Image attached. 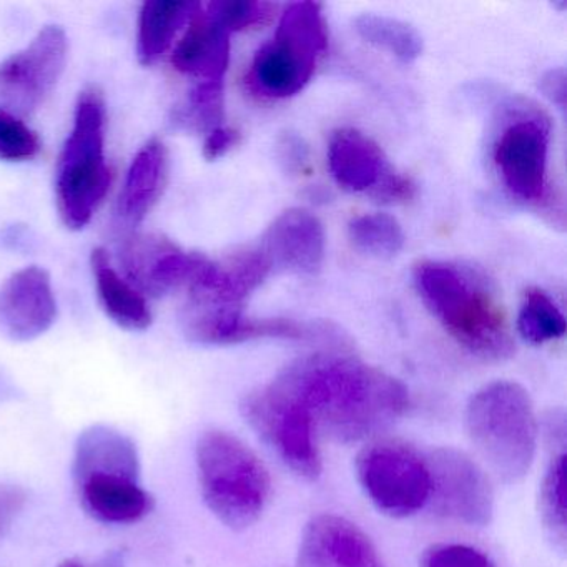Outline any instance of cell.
Wrapping results in <instances>:
<instances>
[{
	"mask_svg": "<svg viewBox=\"0 0 567 567\" xmlns=\"http://www.w3.org/2000/svg\"><path fill=\"white\" fill-rule=\"evenodd\" d=\"M121 264L142 295L158 298L190 287L208 258L182 250L164 235L131 234L122 244Z\"/></svg>",
	"mask_w": 567,
	"mask_h": 567,
	"instance_id": "obj_11",
	"label": "cell"
},
{
	"mask_svg": "<svg viewBox=\"0 0 567 567\" xmlns=\"http://www.w3.org/2000/svg\"><path fill=\"white\" fill-rule=\"evenodd\" d=\"M82 507L105 524H132L152 509L151 494L141 477L122 473H92L74 480Z\"/></svg>",
	"mask_w": 567,
	"mask_h": 567,
	"instance_id": "obj_17",
	"label": "cell"
},
{
	"mask_svg": "<svg viewBox=\"0 0 567 567\" xmlns=\"http://www.w3.org/2000/svg\"><path fill=\"white\" fill-rule=\"evenodd\" d=\"M274 11H277V6L254 0H218L210 2L205 9V12L230 34L251 25L264 24L274 16Z\"/></svg>",
	"mask_w": 567,
	"mask_h": 567,
	"instance_id": "obj_29",
	"label": "cell"
},
{
	"mask_svg": "<svg viewBox=\"0 0 567 567\" xmlns=\"http://www.w3.org/2000/svg\"><path fill=\"white\" fill-rule=\"evenodd\" d=\"M58 567H91L87 564L82 563V560L78 559H68L64 563L59 564Z\"/></svg>",
	"mask_w": 567,
	"mask_h": 567,
	"instance_id": "obj_38",
	"label": "cell"
},
{
	"mask_svg": "<svg viewBox=\"0 0 567 567\" xmlns=\"http://www.w3.org/2000/svg\"><path fill=\"white\" fill-rule=\"evenodd\" d=\"M41 151V138L22 118L0 111V161H32Z\"/></svg>",
	"mask_w": 567,
	"mask_h": 567,
	"instance_id": "obj_30",
	"label": "cell"
},
{
	"mask_svg": "<svg viewBox=\"0 0 567 567\" xmlns=\"http://www.w3.org/2000/svg\"><path fill=\"white\" fill-rule=\"evenodd\" d=\"M172 125L177 131L207 132L221 127L224 122V81L198 82L187 101L174 109Z\"/></svg>",
	"mask_w": 567,
	"mask_h": 567,
	"instance_id": "obj_24",
	"label": "cell"
},
{
	"mask_svg": "<svg viewBox=\"0 0 567 567\" xmlns=\"http://www.w3.org/2000/svg\"><path fill=\"white\" fill-rule=\"evenodd\" d=\"M328 48L327 24L317 2H295L281 16L270 42L251 61L247 87L264 99L298 94L313 78Z\"/></svg>",
	"mask_w": 567,
	"mask_h": 567,
	"instance_id": "obj_6",
	"label": "cell"
},
{
	"mask_svg": "<svg viewBox=\"0 0 567 567\" xmlns=\"http://www.w3.org/2000/svg\"><path fill=\"white\" fill-rule=\"evenodd\" d=\"M240 142V134L235 128L221 127L215 128L205 138L204 157L207 161H217V158L227 155L235 145Z\"/></svg>",
	"mask_w": 567,
	"mask_h": 567,
	"instance_id": "obj_34",
	"label": "cell"
},
{
	"mask_svg": "<svg viewBox=\"0 0 567 567\" xmlns=\"http://www.w3.org/2000/svg\"><path fill=\"white\" fill-rule=\"evenodd\" d=\"M357 476L371 503L391 517H410L430 503L426 460L400 441H378L357 457Z\"/></svg>",
	"mask_w": 567,
	"mask_h": 567,
	"instance_id": "obj_7",
	"label": "cell"
},
{
	"mask_svg": "<svg viewBox=\"0 0 567 567\" xmlns=\"http://www.w3.org/2000/svg\"><path fill=\"white\" fill-rule=\"evenodd\" d=\"M420 567H494V564L476 547L436 544L424 550Z\"/></svg>",
	"mask_w": 567,
	"mask_h": 567,
	"instance_id": "obj_31",
	"label": "cell"
},
{
	"mask_svg": "<svg viewBox=\"0 0 567 567\" xmlns=\"http://www.w3.org/2000/svg\"><path fill=\"white\" fill-rule=\"evenodd\" d=\"M271 383L338 443L380 433L410 406V393L400 380L341 350L300 358Z\"/></svg>",
	"mask_w": 567,
	"mask_h": 567,
	"instance_id": "obj_1",
	"label": "cell"
},
{
	"mask_svg": "<svg viewBox=\"0 0 567 567\" xmlns=\"http://www.w3.org/2000/svg\"><path fill=\"white\" fill-rule=\"evenodd\" d=\"M540 91L557 107H566V71L564 69H554L543 75L539 84Z\"/></svg>",
	"mask_w": 567,
	"mask_h": 567,
	"instance_id": "obj_35",
	"label": "cell"
},
{
	"mask_svg": "<svg viewBox=\"0 0 567 567\" xmlns=\"http://www.w3.org/2000/svg\"><path fill=\"white\" fill-rule=\"evenodd\" d=\"M200 8L198 2H145L138 18L137 55L141 64L154 65L168 51L178 31L195 18Z\"/></svg>",
	"mask_w": 567,
	"mask_h": 567,
	"instance_id": "obj_23",
	"label": "cell"
},
{
	"mask_svg": "<svg viewBox=\"0 0 567 567\" xmlns=\"http://www.w3.org/2000/svg\"><path fill=\"white\" fill-rule=\"evenodd\" d=\"M421 300L444 330L483 360H506L514 353L506 315L476 271L446 261L414 265Z\"/></svg>",
	"mask_w": 567,
	"mask_h": 567,
	"instance_id": "obj_2",
	"label": "cell"
},
{
	"mask_svg": "<svg viewBox=\"0 0 567 567\" xmlns=\"http://www.w3.org/2000/svg\"><path fill=\"white\" fill-rule=\"evenodd\" d=\"M69 42L64 29L45 25L28 48L0 64V111L24 118L34 114L58 87Z\"/></svg>",
	"mask_w": 567,
	"mask_h": 567,
	"instance_id": "obj_9",
	"label": "cell"
},
{
	"mask_svg": "<svg viewBox=\"0 0 567 567\" xmlns=\"http://www.w3.org/2000/svg\"><path fill=\"white\" fill-rule=\"evenodd\" d=\"M105 102L97 87L85 89L75 105L74 127L55 171V202L65 227L82 230L112 184L105 162Z\"/></svg>",
	"mask_w": 567,
	"mask_h": 567,
	"instance_id": "obj_5",
	"label": "cell"
},
{
	"mask_svg": "<svg viewBox=\"0 0 567 567\" xmlns=\"http://www.w3.org/2000/svg\"><path fill=\"white\" fill-rule=\"evenodd\" d=\"M431 496L437 513L467 526H486L493 519L494 494L476 461L456 447H440L426 460Z\"/></svg>",
	"mask_w": 567,
	"mask_h": 567,
	"instance_id": "obj_10",
	"label": "cell"
},
{
	"mask_svg": "<svg viewBox=\"0 0 567 567\" xmlns=\"http://www.w3.org/2000/svg\"><path fill=\"white\" fill-rule=\"evenodd\" d=\"M58 318V301L51 275L44 268L16 271L0 287V333L28 343L51 330Z\"/></svg>",
	"mask_w": 567,
	"mask_h": 567,
	"instance_id": "obj_13",
	"label": "cell"
},
{
	"mask_svg": "<svg viewBox=\"0 0 567 567\" xmlns=\"http://www.w3.org/2000/svg\"><path fill=\"white\" fill-rule=\"evenodd\" d=\"M298 567H384L370 537L337 514H318L305 527Z\"/></svg>",
	"mask_w": 567,
	"mask_h": 567,
	"instance_id": "obj_14",
	"label": "cell"
},
{
	"mask_svg": "<svg viewBox=\"0 0 567 567\" xmlns=\"http://www.w3.org/2000/svg\"><path fill=\"white\" fill-rule=\"evenodd\" d=\"M270 271V261L260 248L237 251L221 261L208 260L197 280L187 288L188 303L241 308Z\"/></svg>",
	"mask_w": 567,
	"mask_h": 567,
	"instance_id": "obj_15",
	"label": "cell"
},
{
	"mask_svg": "<svg viewBox=\"0 0 567 567\" xmlns=\"http://www.w3.org/2000/svg\"><path fill=\"white\" fill-rule=\"evenodd\" d=\"M168 178V154L164 142L151 138L132 161L124 190L117 202V227L124 230L141 225L161 200Z\"/></svg>",
	"mask_w": 567,
	"mask_h": 567,
	"instance_id": "obj_18",
	"label": "cell"
},
{
	"mask_svg": "<svg viewBox=\"0 0 567 567\" xmlns=\"http://www.w3.org/2000/svg\"><path fill=\"white\" fill-rule=\"evenodd\" d=\"M202 496L215 517L230 529L254 526L271 494V477L260 457L227 431H205L197 443Z\"/></svg>",
	"mask_w": 567,
	"mask_h": 567,
	"instance_id": "obj_4",
	"label": "cell"
},
{
	"mask_svg": "<svg viewBox=\"0 0 567 567\" xmlns=\"http://www.w3.org/2000/svg\"><path fill=\"white\" fill-rule=\"evenodd\" d=\"M358 250L377 258H391L404 247V234L396 218L386 214H368L354 218L348 228Z\"/></svg>",
	"mask_w": 567,
	"mask_h": 567,
	"instance_id": "obj_27",
	"label": "cell"
},
{
	"mask_svg": "<svg viewBox=\"0 0 567 567\" xmlns=\"http://www.w3.org/2000/svg\"><path fill=\"white\" fill-rule=\"evenodd\" d=\"M34 244L29 228L21 227V225H12L8 230L0 234V247L8 248V250H31V245Z\"/></svg>",
	"mask_w": 567,
	"mask_h": 567,
	"instance_id": "obj_36",
	"label": "cell"
},
{
	"mask_svg": "<svg viewBox=\"0 0 567 567\" xmlns=\"http://www.w3.org/2000/svg\"><path fill=\"white\" fill-rule=\"evenodd\" d=\"M230 61V32L207 12L200 11L188 22L187 32L172 54L175 71L188 78L224 81Z\"/></svg>",
	"mask_w": 567,
	"mask_h": 567,
	"instance_id": "obj_19",
	"label": "cell"
},
{
	"mask_svg": "<svg viewBox=\"0 0 567 567\" xmlns=\"http://www.w3.org/2000/svg\"><path fill=\"white\" fill-rule=\"evenodd\" d=\"M245 421L303 480L320 477L321 454L310 414L274 383L251 391L241 401Z\"/></svg>",
	"mask_w": 567,
	"mask_h": 567,
	"instance_id": "obj_8",
	"label": "cell"
},
{
	"mask_svg": "<svg viewBox=\"0 0 567 567\" xmlns=\"http://www.w3.org/2000/svg\"><path fill=\"white\" fill-rule=\"evenodd\" d=\"M549 128L540 118L520 117L504 128L494 147V162L507 190L523 202L546 194Z\"/></svg>",
	"mask_w": 567,
	"mask_h": 567,
	"instance_id": "obj_12",
	"label": "cell"
},
{
	"mask_svg": "<svg viewBox=\"0 0 567 567\" xmlns=\"http://www.w3.org/2000/svg\"><path fill=\"white\" fill-rule=\"evenodd\" d=\"M75 477L92 473H124L141 477V457L131 437L105 424L87 427L75 443Z\"/></svg>",
	"mask_w": 567,
	"mask_h": 567,
	"instance_id": "obj_21",
	"label": "cell"
},
{
	"mask_svg": "<svg viewBox=\"0 0 567 567\" xmlns=\"http://www.w3.org/2000/svg\"><path fill=\"white\" fill-rule=\"evenodd\" d=\"M280 147L281 161L288 165V168L301 167V164L307 161V148L297 137L285 138Z\"/></svg>",
	"mask_w": 567,
	"mask_h": 567,
	"instance_id": "obj_37",
	"label": "cell"
},
{
	"mask_svg": "<svg viewBox=\"0 0 567 567\" xmlns=\"http://www.w3.org/2000/svg\"><path fill=\"white\" fill-rule=\"evenodd\" d=\"M358 34L403 62L416 61L423 51V39L406 22L386 16L363 14L354 21Z\"/></svg>",
	"mask_w": 567,
	"mask_h": 567,
	"instance_id": "obj_25",
	"label": "cell"
},
{
	"mask_svg": "<svg viewBox=\"0 0 567 567\" xmlns=\"http://www.w3.org/2000/svg\"><path fill=\"white\" fill-rule=\"evenodd\" d=\"M467 436L494 473L516 483L533 466L537 420L533 400L514 381H493L477 390L466 406Z\"/></svg>",
	"mask_w": 567,
	"mask_h": 567,
	"instance_id": "obj_3",
	"label": "cell"
},
{
	"mask_svg": "<svg viewBox=\"0 0 567 567\" xmlns=\"http://www.w3.org/2000/svg\"><path fill=\"white\" fill-rule=\"evenodd\" d=\"M328 164L337 184L350 192L371 194L390 172L378 144L354 128L334 132L328 147Z\"/></svg>",
	"mask_w": 567,
	"mask_h": 567,
	"instance_id": "obj_20",
	"label": "cell"
},
{
	"mask_svg": "<svg viewBox=\"0 0 567 567\" xmlns=\"http://www.w3.org/2000/svg\"><path fill=\"white\" fill-rule=\"evenodd\" d=\"M414 194H416V185L411 182V178L390 171L380 185L371 192V197L377 198L378 202H406L411 200Z\"/></svg>",
	"mask_w": 567,
	"mask_h": 567,
	"instance_id": "obj_32",
	"label": "cell"
},
{
	"mask_svg": "<svg viewBox=\"0 0 567 567\" xmlns=\"http://www.w3.org/2000/svg\"><path fill=\"white\" fill-rule=\"evenodd\" d=\"M99 301L105 315L128 331H144L152 324V311L144 295L118 275L104 248H95L91 257Z\"/></svg>",
	"mask_w": 567,
	"mask_h": 567,
	"instance_id": "obj_22",
	"label": "cell"
},
{
	"mask_svg": "<svg viewBox=\"0 0 567 567\" xmlns=\"http://www.w3.org/2000/svg\"><path fill=\"white\" fill-rule=\"evenodd\" d=\"M258 248L271 270L313 275L323 265L324 228L310 212L290 208L268 227Z\"/></svg>",
	"mask_w": 567,
	"mask_h": 567,
	"instance_id": "obj_16",
	"label": "cell"
},
{
	"mask_svg": "<svg viewBox=\"0 0 567 567\" xmlns=\"http://www.w3.org/2000/svg\"><path fill=\"white\" fill-rule=\"evenodd\" d=\"M28 494L19 486H0V539L24 509Z\"/></svg>",
	"mask_w": 567,
	"mask_h": 567,
	"instance_id": "obj_33",
	"label": "cell"
},
{
	"mask_svg": "<svg viewBox=\"0 0 567 567\" xmlns=\"http://www.w3.org/2000/svg\"><path fill=\"white\" fill-rule=\"evenodd\" d=\"M520 334L529 343L557 340L566 333V320L557 305L544 291L533 288L524 297L517 320Z\"/></svg>",
	"mask_w": 567,
	"mask_h": 567,
	"instance_id": "obj_28",
	"label": "cell"
},
{
	"mask_svg": "<svg viewBox=\"0 0 567 567\" xmlns=\"http://www.w3.org/2000/svg\"><path fill=\"white\" fill-rule=\"evenodd\" d=\"M540 516L554 546L564 550L567 540V456L556 454L540 484Z\"/></svg>",
	"mask_w": 567,
	"mask_h": 567,
	"instance_id": "obj_26",
	"label": "cell"
}]
</instances>
